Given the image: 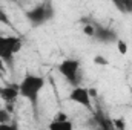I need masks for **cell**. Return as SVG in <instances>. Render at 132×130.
<instances>
[{
  "label": "cell",
  "instance_id": "13",
  "mask_svg": "<svg viewBox=\"0 0 132 130\" xmlns=\"http://www.w3.org/2000/svg\"><path fill=\"white\" fill-rule=\"evenodd\" d=\"M94 63H95L97 66H108V64H109L108 58H106V57H101V55L94 57Z\"/></svg>",
  "mask_w": 132,
  "mask_h": 130
},
{
  "label": "cell",
  "instance_id": "6",
  "mask_svg": "<svg viewBox=\"0 0 132 130\" xmlns=\"http://www.w3.org/2000/svg\"><path fill=\"white\" fill-rule=\"evenodd\" d=\"M20 95L19 92V84H9V86H0V98L6 104H12L17 97Z\"/></svg>",
  "mask_w": 132,
  "mask_h": 130
},
{
  "label": "cell",
  "instance_id": "5",
  "mask_svg": "<svg viewBox=\"0 0 132 130\" xmlns=\"http://www.w3.org/2000/svg\"><path fill=\"white\" fill-rule=\"evenodd\" d=\"M69 99L78 106H83L86 109H91L92 107V103H91V94H89V89L86 87H81V86H77L71 90L69 94Z\"/></svg>",
  "mask_w": 132,
  "mask_h": 130
},
{
  "label": "cell",
  "instance_id": "4",
  "mask_svg": "<svg viewBox=\"0 0 132 130\" xmlns=\"http://www.w3.org/2000/svg\"><path fill=\"white\" fill-rule=\"evenodd\" d=\"M80 61L75 58H66L59 64V72L69 81L74 87L78 86V73H80Z\"/></svg>",
  "mask_w": 132,
  "mask_h": 130
},
{
  "label": "cell",
  "instance_id": "17",
  "mask_svg": "<svg viewBox=\"0 0 132 130\" xmlns=\"http://www.w3.org/2000/svg\"><path fill=\"white\" fill-rule=\"evenodd\" d=\"M5 69H6V67H5V63L0 60V72H5Z\"/></svg>",
  "mask_w": 132,
  "mask_h": 130
},
{
  "label": "cell",
  "instance_id": "1",
  "mask_svg": "<svg viewBox=\"0 0 132 130\" xmlns=\"http://www.w3.org/2000/svg\"><path fill=\"white\" fill-rule=\"evenodd\" d=\"M43 87H45V78L43 77L34 75V73H28L22 80V83L19 84V92H20V97L28 99L34 109H37L38 94L42 92Z\"/></svg>",
  "mask_w": 132,
  "mask_h": 130
},
{
  "label": "cell",
  "instance_id": "7",
  "mask_svg": "<svg viewBox=\"0 0 132 130\" xmlns=\"http://www.w3.org/2000/svg\"><path fill=\"white\" fill-rule=\"evenodd\" d=\"M94 37L101 43H114L118 40L117 32H114L111 28H106V26H95V35Z\"/></svg>",
  "mask_w": 132,
  "mask_h": 130
},
{
  "label": "cell",
  "instance_id": "8",
  "mask_svg": "<svg viewBox=\"0 0 132 130\" xmlns=\"http://www.w3.org/2000/svg\"><path fill=\"white\" fill-rule=\"evenodd\" d=\"M49 130H74V124L68 119L65 113H59L49 124Z\"/></svg>",
  "mask_w": 132,
  "mask_h": 130
},
{
  "label": "cell",
  "instance_id": "11",
  "mask_svg": "<svg viewBox=\"0 0 132 130\" xmlns=\"http://www.w3.org/2000/svg\"><path fill=\"white\" fill-rule=\"evenodd\" d=\"M11 121V115H9V110L6 109H0V124H6Z\"/></svg>",
  "mask_w": 132,
  "mask_h": 130
},
{
  "label": "cell",
  "instance_id": "12",
  "mask_svg": "<svg viewBox=\"0 0 132 130\" xmlns=\"http://www.w3.org/2000/svg\"><path fill=\"white\" fill-rule=\"evenodd\" d=\"M83 32L86 34L88 37H94L95 35V25H85V28H83Z\"/></svg>",
  "mask_w": 132,
  "mask_h": 130
},
{
  "label": "cell",
  "instance_id": "14",
  "mask_svg": "<svg viewBox=\"0 0 132 130\" xmlns=\"http://www.w3.org/2000/svg\"><path fill=\"white\" fill-rule=\"evenodd\" d=\"M0 23H5V25L11 26V18L8 17V14H6L3 9H0Z\"/></svg>",
  "mask_w": 132,
  "mask_h": 130
},
{
  "label": "cell",
  "instance_id": "3",
  "mask_svg": "<svg viewBox=\"0 0 132 130\" xmlns=\"http://www.w3.org/2000/svg\"><path fill=\"white\" fill-rule=\"evenodd\" d=\"M26 17L28 20L32 23V26H40L46 22H49L52 17H54V8L49 2H45V3H40L37 5L34 9L26 12Z\"/></svg>",
  "mask_w": 132,
  "mask_h": 130
},
{
  "label": "cell",
  "instance_id": "18",
  "mask_svg": "<svg viewBox=\"0 0 132 130\" xmlns=\"http://www.w3.org/2000/svg\"><path fill=\"white\" fill-rule=\"evenodd\" d=\"M131 109H132V104H131Z\"/></svg>",
  "mask_w": 132,
  "mask_h": 130
},
{
  "label": "cell",
  "instance_id": "10",
  "mask_svg": "<svg viewBox=\"0 0 132 130\" xmlns=\"http://www.w3.org/2000/svg\"><path fill=\"white\" fill-rule=\"evenodd\" d=\"M117 49H118V52H120L121 55H126V54H128V43H126L125 40L118 38V40H117Z\"/></svg>",
  "mask_w": 132,
  "mask_h": 130
},
{
  "label": "cell",
  "instance_id": "15",
  "mask_svg": "<svg viewBox=\"0 0 132 130\" xmlns=\"http://www.w3.org/2000/svg\"><path fill=\"white\" fill-rule=\"evenodd\" d=\"M112 123H114V127H115V129L125 130V119H123V118H117V119H114Z\"/></svg>",
  "mask_w": 132,
  "mask_h": 130
},
{
  "label": "cell",
  "instance_id": "9",
  "mask_svg": "<svg viewBox=\"0 0 132 130\" xmlns=\"http://www.w3.org/2000/svg\"><path fill=\"white\" fill-rule=\"evenodd\" d=\"M115 6L121 11V12H132V0H118L115 2Z\"/></svg>",
  "mask_w": 132,
  "mask_h": 130
},
{
  "label": "cell",
  "instance_id": "16",
  "mask_svg": "<svg viewBox=\"0 0 132 130\" xmlns=\"http://www.w3.org/2000/svg\"><path fill=\"white\" fill-rule=\"evenodd\" d=\"M0 130H19V126L17 124L6 123V124H0Z\"/></svg>",
  "mask_w": 132,
  "mask_h": 130
},
{
  "label": "cell",
  "instance_id": "2",
  "mask_svg": "<svg viewBox=\"0 0 132 130\" xmlns=\"http://www.w3.org/2000/svg\"><path fill=\"white\" fill-rule=\"evenodd\" d=\"M23 43L19 37H12V35H8V37H3L0 35V60L3 63H8V64H12V58L15 54L20 52Z\"/></svg>",
  "mask_w": 132,
  "mask_h": 130
}]
</instances>
